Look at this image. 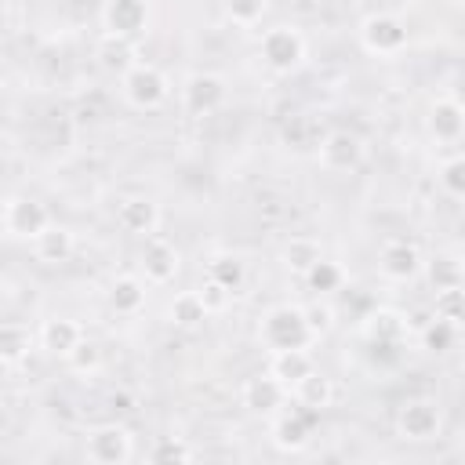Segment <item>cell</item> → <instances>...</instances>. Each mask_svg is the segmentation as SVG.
<instances>
[{
	"label": "cell",
	"instance_id": "cell-1",
	"mask_svg": "<svg viewBox=\"0 0 465 465\" xmlns=\"http://www.w3.org/2000/svg\"><path fill=\"white\" fill-rule=\"evenodd\" d=\"M258 341L265 352H287V349H309L316 341L312 327H309V316H305V305H272L262 312L258 320Z\"/></svg>",
	"mask_w": 465,
	"mask_h": 465
},
{
	"label": "cell",
	"instance_id": "cell-2",
	"mask_svg": "<svg viewBox=\"0 0 465 465\" xmlns=\"http://www.w3.org/2000/svg\"><path fill=\"white\" fill-rule=\"evenodd\" d=\"M258 54H262V62H265L269 73H276V76H291L294 69H302L305 54H309V44H305V36H302L298 25L280 22V25H272V29L262 33V40H258Z\"/></svg>",
	"mask_w": 465,
	"mask_h": 465
},
{
	"label": "cell",
	"instance_id": "cell-3",
	"mask_svg": "<svg viewBox=\"0 0 465 465\" xmlns=\"http://www.w3.org/2000/svg\"><path fill=\"white\" fill-rule=\"evenodd\" d=\"M120 94L131 109L153 113L171 98V80L163 69H156L149 62H134L127 73H120Z\"/></svg>",
	"mask_w": 465,
	"mask_h": 465
},
{
	"label": "cell",
	"instance_id": "cell-4",
	"mask_svg": "<svg viewBox=\"0 0 465 465\" xmlns=\"http://www.w3.org/2000/svg\"><path fill=\"white\" fill-rule=\"evenodd\" d=\"M316 425H320V411H312V407L291 400L283 411L272 414V421H269V440H272L276 450L298 454V450H305V447L312 443Z\"/></svg>",
	"mask_w": 465,
	"mask_h": 465
},
{
	"label": "cell",
	"instance_id": "cell-5",
	"mask_svg": "<svg viewBox=\"0 0 465 465\" xmlns=\"http://www.w3.org/2000/svg\"><path fill=\"white\" fill-rule=\"evenodd\" d=\"M356 36H360V47H363L367 54H374V58H392V54H400V51L407 47V40H411L403 18H400V15H389V11L367 15V18L360 22Z\"/></svg>",
	"mask_w": 465,
	"mask_h": 465
},
{
	"label": "cell",
	"instance_id": "cell-6",
	"mask_svg": "<svg viewBox=\"0 0 465 465\" xmlns=\"http://www.w3.org/2000/svg\"><path fill=\"white\" fill-rule=\"evenodd\" d=\"M443 429V407L436 396H407L396 411V432L411 443L436 440Z\"/></svg>",
	"mask_w": 465,
	"mask_h": 465
},
{
	"label": "cell",
	"instance_id": "cell-7",
	"mask_svg": "<svg viewBox=\"0 0 465 465\" xmlns=\"http://www.w3.org/2000/svg\"><path fill=\"white\" fill-rule=\"evenodd\" d=\"M131 454H134V440H131V429L120 421L94 425L84 440V458L91 465H124L131 461Z\"/></svg>",
	"mask_w": 465,
	"mask_h": 465
},
{
	"label": "cell",
	"instance_id": "cell-8",
	"mask_svg": "<svg viewBox=\"0 0 465 465\" xmlns=\"http://www.w3.org/2000/svg\"><path fill=\"white\" fill-rule=\"evenodd\" d=\"M363 156H367L363 138H360L356 131H345V127L327 131V134L320 138V145H316V160H320V167L331 171V174H349V171H356V167L363 163Z\"/></svg>",
	"mask_w": 465,
	"mask_h": 465
},
{
	"label": "cell",
	"instance_id": "cell-9",
	"mask_svg": "<svg viewBox=\"0 0 465 465\" xmlns=\"http://www.w3.org/2000/svg\"><path fill=\"white\" fill-rule=\"evenodd\" d=\"M378 272L392 283H411L425 272V258H421L418 243H411L403 236H392L378 247Z\"/></svg>",
	"mask_w": 465,
	"mask_h": 465
},
{
	"label": "cell",
	"instance_id": "cell-10",
	"mask_svg": "<svg viewBox=\"0 0 465 465\" xmlns=\"http://www.w3.org/2000/svg\"><path fill=\"white\" fill-rule=\"evenodd\" d=\"M51 225V214L40 200L33 196H7L4 200V232L15 240H36Z\"/></svg>",
	"mask_w": 465,
	"mask_h": 465
},
{
	"label": "cell",
	"instance_id": "cell-11",
	"mask_svg": "<svg viewBox=\"0 0 465 465\" xmlns=\"http://www.w3.org/2000/svg\"><path fill=\"white\" fill-rule=\"evenodd\" d=\"M225 102V80L218 73H193L182 84V109L189 116H211Z\"/></svg>",
	"mask_w": 465,
	"mask_h": 465
},
{
	"label": "cell",
	"instance_id": "cell-12",
	"mask_svg": "<svg viewBox=\"0 0 465 465\" xmlns=\"http://www.w3.org/2000/svg\"><path fill=\"white\" fill-rule=\"evenodd\" d=\"M240 400H243L247 411H254V414H269V418H272L276 411H283V407L291 403V389H287L280 378H272L269 371H262V374H254V378L243 381Z\"/></svg>",
	"mask_w": 465,
	"mask_h": 465
},
{
	"label": "cell",
	"instance_id": "cell-13",
	"mask_svg": "<svg viewBox=\"0 0 465 465\" xmlns=\"http://www.w3.org/2000/svg\"><path fill=\"white\" fill-rule=\"evenodd\" d=\"M149 25V4L145 0H105L102 4V29L113 36H142Z\"/></svg>",
	"mask_w": 465,
	"mask_h": 465
},
{
	"label": "cell",
	"instance_id": "cell-14",
	"mask_svg": "<svg viewBox=\"0 0 465 465\" xmlns=\"http://www.w3.org/2000/svg\"><path fill=\"white\" fill-rule=\"evenodd\" d=\"M178 265H182L178 247H174L167 236H160V232L145 236V247H142V272H145L149 283H156V287L171 283V280L178 276Z\"/></svg>",
	"mask_w": 465,
	"mask_h": 465
},
{
	"label": "cell",
	"instance_id": "cell-15",
	"mask_svg": "<svg viewBox=\"0 0 465 465\" xmlns=\"http://www.w3.org/2000/svg\"><path fill=\"white\" fill-rule=\"evenodd\" d=\"M160 203L153 200V196H124L120 203H116V225L124 229V232H131V236H153L156 229H160Z\"/></svg>",
	"mask_w": 465,
	"mask_h": 465
},
{
	"label": "cell",
	"instance_id": "cell-16",
	"mask_svg": "<svg viewBox=\"0 0 465 465\" xmlns=\"http://www.w3.org/2000/svg\"><path fill=\"white\" fill-rule=\"evenodd\" d=\"M84 338H87L84 327H80L76 320H69V316H51V320H44L40 331H36V345H40L47 356H58V360H65Z\"/></svg>",
	"mask_w": 465,
	"mask_h": 465
},
{
	"label": "cell",
	"instance_id": "cell-17",
	"mask_svg": "<svg viewBox=\"0 0 465 465\" xmlns=\"http://www.w3.org/2000/svg\"><path fill=\"white\" fill-rule=\"evenodd\" d=\"M425 124H429V134H432L436 142L450 145V142H458V138L465 134V109H461L458 98H436V102L429 105Z\"/></svg>",
	"mask_w": 465,
	"mask_h": 465
},
{
	"label": "cell",
	"instance_id": "cell-18",
	"mask_svg": "<svg viewBox=\"0 0 465 465\" xmlns=\"http://www.w3.org/2000/svg\"><path fill=\"white\" fill-rule=\"evenodd\" d=\"M73 251H76V236H73L65 225H54V222L33 240V254H36V262H44V265H62V262L73 258Z\"/></svg>",
	"mask_w": 465,
	"mask_h": 465
},
{
	"label": "cell",
	"instance_id": "cell-19",
	"mask_svg": "<svg viewBox=\"0 0 465 465\" xmlns=\"http://www.w3.org/2000/svg\"><path fill=\"white\" fill-rule=\"evenodd\" d=\"M167 316H171L174 327L196 331V327H203L214 312L207 309V302H203V294H200V287H196V291H178V294L171 298V305H167Z\"/></svg>",
	"mask_w": 465,
	"mask_h": 465
},
{
	"label": "cell",
	"instance_id": "cell-20",
	"mask_svg": "<svg viewBox=\"0 0 465 465\" xmlns=\"http://www.w3.org/2000/svg\"><path fill=\"white\" fill-rule=\"evenodd\" d=\"M272 378H280L287 389H294L305 374L316 371V360L309 349H287V352H269V367H265Z\"/></svg>",
	"mask_w": 465,
	"mask_h": 465
},
{
	"label": "cell",
	"instance_id": "cell-21",
	"mask_svg": "<svg viewBox=\"0 0 465 465\" xmlns=\"http://www.w3.org/2000/svg\"><path fill=\"white\" fill-rule=\"evenodd\" d=\"M145 283L149 280H138V276H116L109 283V309L116 316H138L145 309Z\"/></svg>",
	"mask_w": 465,
	"mask_h": 465
},
{
	"label": "cell",
	"instance_id": "cell-22",
	"mask_svg": "<svg viewBox=\"0 0 465 465\" xmlns=\"http://www.w3.org/2000/svg\"><path fill=\"white\" fill-rule=\"evenodd\" d=\"M207 280H214V283H222L225 291L236 294V291L247 283V265H243L240 254H232V251H218V254L207 258Z\"/></svg>",
	"mask_w": 465,
	"mask_h": 465
},
{
	"label": "cell",
	"instance_id": "cell-23",
	"mask_svg": "<svg viewBox=\"0 0 465 465\" xmlns=\"http://www.w3.org/2000/svg\"><path fill=\"white\" fill-rule=\"evenodd\" d=\"M29 349H33L29 327L18 323V320H7V323L0 327V363H4L7 371H15V367L29 356Z\"/></svg>",
	"mask_w": 465,
	"mask_h": 465
},
{
	"label": "cell",
	"instance_id": "cell-24",
	"mask_svg": "<svg viewBox=\"0 0 465 465\" xmlns=\"http://www.w3.org/2000/svg\"><path fill=\"white\" fill-rule=\"evenodd\" d=\"M94 54H98V65H102V69H109V73H127V69L134 65V40L102 33Z\"/></svg>",
	"mask_w": 465,
	"mask_h": 465
},
{
	"label": "cell",
	"instance_id": "cell-25",
	"mask_svg": "<svg viewBox=\"0 0 465 465\" xmlns=\"http://www.w3.org/2000/svg\"><path fill=\"white\" fill-rule=\"evenodd\" d=\"M360 331H363V338H371L374 345H389V341H400V338H403L407 323H403V316L392 312V309H374L371 316H363Z\"/></svg>",
	"mask_w": 465,
	"mask_h": 465
},
{
	"label": "cell",
	"instance_id": "cell-26",
	"mask_svg": "<svg viewBox=\"0 0 465 465\" xmlns=\"http://www.w3.org/2000/svg\"><path fill=\"white\" fill-rule=\"evenodd\" d=\"M291 400H294V403H305V407H312V411H323V407H331V400H334V385H331V378L316 367L312 374H305V378L291 389Z\"/></svg>",
	"mask_w": 465,
	"mask_h": 465
},
{
	"label": "cell",
	"instance_id": "cell-27",
	"mask_svg": "<svg viewBox=\"0 0 465 465\" xmlns=\"http://www.w3.org/2000/svg\"><path fill=\"white\" fill-rule=\"evenodd\" d=\"M280 258H283V265H287L291 272L305 276V272L323 258V247H320V240H312V236H291V240L283 243Z\"/></svg>",
	"mask_w": 465,
	"mask_h": 465
},
{
	"label": "cell",
	"instance_id": "cell-28",
	"mask_svg": "<svg viewBox=\"0 0 465 465\" xmlns=\"http://www.w3.org/2000/svg\"><path fill=\"white\" fill-rule=\"evenodd\" d=\"M425 280L432 291H447V287H461L465 283V265L454 254H432L425 262Z\"/></svg>",
	"mask_w": 465,
	"mask_h": 465
},
{
	"label": "cell",
	"instance_id": "cell-29",
	"mask_svg": "<svg viewBox=\"0 0 465 465\" xmlns=\"http://www.w3.org/2000/svg\"><path fill=\"white\" fill-rule=\"evenodd\" d=\"M302 280H305V287L320 298V294H334V291L345 287V269H341L338 262H331V258H320Z\"/></svg>",
	"mask_w": 465,
	"mask_h": 465
},
{
	"label": "cell",
	"instance_id": "cell-30",
	"mask_svg": "<svg viewBox=\"0 0 465 465\" xmlns=\"http://www.w3.org/2000/svg\"><path fill=\"white\" fill-rule=\"evenodd\" d=\"M458 338H461L458 323L454 320H443V316H432L421 327V349H429V352H447V349L458 345Z\"/></svg>",
	"mask_w": 465,
	"mask_h": 465
},
{
	"label": "cell",
	"instance_id": "cell-31",
	"mask_svg": "<svg viewBox=\"0 0 465 465\" xmlns=\"http://www.w3.org/2000/svg\"><path fill=\"white\" fill-rule=\"evenodd\" d=\"M196 458V450L185 443V440H178V436H160L153 447H149V461H156V465H167V461H193Z\"/></svg>",
	"mask_w": 465,
	"mask_h": 465
},
{
	"label": "cell",
	"instance_id": "cell-32",
	"mask_svg": "<svg viewBox=\"0 0 465 465\" xmlns=\"http://www.w3.org/2000/svg\"><path fill=\"white\" fill-rule=\"evenodd\" d=\"M265 7H269V0H225V18L240 29H251L262 22Z\"/></svg>",
	"mask_w": 465,
	"mask_h": 465
},
{
	"label": "cell",
	"instance_id": "cell-33",
	"mask_svg": "<svg viewBox=\"0 0 465 465\" xmlns=\"http://www.w3.org/2000/svg\"><path fill=\"white\" fill-rule=\"evenodd\" d=\"M432 316H443V320H461L465 316V283L461 287H447V291H436L432 298Z\"/></svg>",
	"mask_w": 465,
	"mask_h": 465
},
{
	"label": "cell",
	"instance_id": "cell-34",
	"mask_svg": "<svg viewBox=\"0 0 465 465\" xmlns=\"http://www.w3.org/2000/svg\"><path fill=\"white\" fill-rule=\"evenodd\" d=\"M436 178H440V185H443L447 196L465 200V156H450V160H443Z\"/></svg>",
	"mask_w": 465,
	"mask_h": 465
},
{
	"label": "cell",
	"instance_id": "cell-35",
	"mask_svg": "<svg viewBox=\"0 0 465 465\" xmlns=\"http://www.w3.org/2000/svg\"><path fill=\"white\" fill-rule=\"evenodd\" d=\"M65 367H69L73 374H94V371L102 367V352H98V345L84 338V341L65 356Z\"/></svg>",
	"mask_w": 465,
	"mask_h": 465
},
{
	"label": "cell",
	"instance_id": "cell-36",
	"mask_svg": "<svg viewBox=\"0 0 465 465\" xmlns=\"http://www.w3.org/2000/svg\"><path fill=\"white\" fill-rule=\"evenodd\" d=\"M305 316H309V327H312L316 341L334 327V309H331L327 302H312V305H305Z\"/></svg>",
	"mask_w": 465,
	"mask_h": 465
},
{
	"label": "cell",
	"instance_id": "cell-37",
	"mask_svg": "<svg viewBox=\"0 0 465 465\" xmlns=\"http://www.w3.org/2000/svg\"><path fill=\"white\" fill-rule=\"evenodd\" d=\"M200 294H203V302H207V309H211V312H222V309L232 302V291H225V287H222V283H214V280H203Z\"/></svg>",
	"mask_w": 465,
	"mask_h": 465
},
{
	"label": "cell",
	"instance_id": "cell-38",
	"mask_svg": "<svg viewBox=\"0 0 465 465\" xmlns=\"http://www.w3.org/2000/svg\"><path fill=\"white\" fill-rule=\"evenodd\" d=\"M461 109H465V98H461Z\"/></svg>",
	"mask_w": 465,
	"mask_h": 465
},
{
	"label": "cell",
	"instance_id": "cell-39",
	"mask_svg": "<svg viewBox=\"0 0 465 465\" xmlns=\"http://www.w3.org/2000/svg\"><path fill=\"white\" fill-rule=\"evenodd\" d=\"M458 4H465V0H458Z\"/></svg>",
	"mask_w": 465,
	"mask_h": 465
}]
</instances>
